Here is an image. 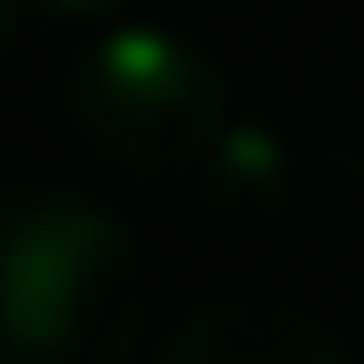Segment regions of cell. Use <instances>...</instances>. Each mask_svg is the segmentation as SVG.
<instances>
[{
  "label": "cell",
  "mask_w": 364,
  "mask_h": 364,
  "mask_svg": "<svg viewBox=\"0 0 364 364\" xmlns=\"http://www.w3.org/2000/svg\"><path fill=\"white\" fill-rule=\"evenodd\" d=\"M144 255L68 186H0V364H136Z\"/></svg>",
  "instance_id": "cell-1"
},
{
  "label": "cell",
  "mask_w": 364,
  "mask_h": 364,
  "mask_svg": "<svg viewBox=\"0 0 364 364\" xmlns=\"http://www.w3.org/2000/svg\"><path fill=\"white\" fill-rule=\"evenodd\" d=\"M153 364H348V348L288 296H229L178 322Z\"/></svg>",
  "instance_id": "cell-3"
},
{
  "label": "cell",
  "mask_w": 364,
  "mask_h": 364,
  "mask_svg": "<svg viewBox=\"0 0 364 364\" xmlns=\"http://www.w3.org/2000/svg\"><path fill=\"white\" fill-rule=\"evenodd\" d=\"M68 119L127 178H186L229 136V77L178 26H110L68 77Z\"/></svg>",
  "instance_id": "cell-2"
},
{
  "label": "cell",
  "mask_w": 364,
  "mask_h": 364,
  "mask_svg": "<svg viewBox=\"0 0 364 364\" xmlns=\"http://www.w3.org/2000/svg\"><path fill=\"white\" fill-rule=\"evenodd\" d=\"M34 9H51V17H110L119 0H34Z\"/></svg>",
  "instance_id": "cell-4"
},
{
  "label": "cell",
  "mask_w": 364,
  "mask_h": 364,
  "mask_svg": "<svg viewBox=\"0 0 364 364\" xmlns=\"http://www.w3.org/2000/svg\"><path fill=\"white\" fill-rule=\"evenodd\" d=\"M9 34H17V0H0V51H9Z\"/></svg>",
  "instance_id": "cell-5"
}]
</instances>
